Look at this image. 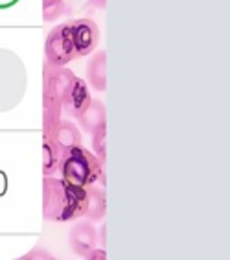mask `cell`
<instances>
[{
    "mask_svg": "<svg viewBox=\"0 0 230 260\" xmlns=\"http://www.w3.org/2000/svg\"><path fill=\"white\" fill-rule=\"evenodd\" d=\"M89 194L85 186L66 183L65 179L45 181V216L48 220L68 221L85 214Z\"/></svg>",
    "mask_w": 230,
    "mask_h": 260,
    "instance_id": "6da1fadb",
    "label": "cell"
},
{
    "mask_svg": "<svg viewBox=\"0 0 230 260\" xmlns=\"http://www.w3.org/2000/svg\"><path fill=\"white\" fill-rule=\"evenodd\" d=\"M61 174H63V179L70 185L90 186L101 177V165L85 148L72 146L63 155Z\"/></svg>",
    "mask_w": 230,
    "mask_h": 260,
    "instance_id": "7a4b0ae2",
    "label": "cell"
},
{
    "mask_svg": "<svg viewBox=\"0 0 230 260\" xmlns=\"http://www.w3.org/2000/svg\"><path fill=\"white\" fill-rule=\"evenodd\" d=\"M45 52L46 59L52 67H63L80 57V46H78V39H75L70 22L55 26L48 34Z\"/></svg>",
    "mask_w": 230,
    "mask_h": 260,
    "instance_id": "3957f363",
    "label": "cell"
},
{
    "mask_svg": "<svg viewBox=\"0 0 230 260\" xmlns=\"http://www.w3.org/2000/svg\"><path fill=\"white\" fill-rule=\"evenodd\" d=\"M45 2V10H48L50 6H59L61 4V0H43Z\"/></svg>",
    "mask_w": 230,
    "mask_h": 260,
    "instance_id": "277c9868",
    "label": "cell"
}]
</instances>
